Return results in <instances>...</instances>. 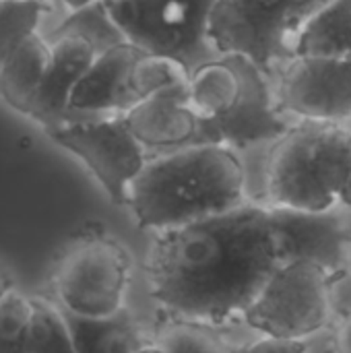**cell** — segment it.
<instances>
[{
    "instance_id": "30bf717a",
    "label": "cell",
    "mask_w": 351,
    "mask_h": 353,
    "mask_svg": "<svg viewBox=\"0 0 351 353\" xmlns=\"http://www.w3.org/2000/svg\"><path fill=\"white\" fill-rule=\"evenodd\" d=\"M188 83L161 89L124 114L128 128L149 157L199 145V116L190 103Z\"/></svg>"
},
{
    "instance_id": "44dd1931",
    "label": "cell",
    "mask_w": 351,
    "mask_h": 353,
    "mask_svg": "<svg viewBox=\"0 0 351 353\" xmlns=\"http://www.w3.org/2000/svg\"><path fill=\"white\" fill-rule=\"evenodd\" d=\"M50 4L37 0H0V70L8 58L37 33Z\"/></svg>"
},
{
    "instance_id": "9a60e30c",
    "label": "cell",
    "mask_w": 351,
    "mask_h": 353,
    "mask_svg": "<svg viewBox=\"0 0 351 353\" xmlns=\"http://www.w3.org/2000/svg\"><path fill=\"white\" fill-rule=\"evenodd\" d=\"M64 316L77 353H139L153 343L126 308L108 319H81L66 312Z\"/></svg>"
},
{
    "instance_id": "4dcf8cb0",
    "label": "cell",
    "mask_w": 351,
    "mask_h": 353,
    "mask_svg": "<svg viewBox=\"0 0 351 353\" xmlns=\"http://www.w3.org/2000/svg\"><path fill=\"white\" fill-rule=\"evenodd\" d=\"M139 353H166V352H163L159 345H155V343H149V345H145V347H143V350H141Z\"/></svg>"
},
{
    "instance_id": "603a6c76",
    "label": "cell",
    "mask_w": 351,
    "mask_h": 353,
    "mask_svg": "<svg viewBox=\"0 0 351 353\" xmlns=\"http://www.w3.org/2000/svg\"><path fill=\"white\" fill-rule=\"evenodd\" d=\"M31 298L10 292L0 304V353H25Z\"/></svg>"
},
{
    "instance_id": "5b68a950",
    "label": "cell",
    "mask_w": 351,
    "mask_h": 353,
    "mask_svg": "<svg viewBox=\"0 0 351 353\" xmlns=\"http://www.w3.org/2000/svg\"><path fill=\"white\" fill-rule=\"evenodd\" d=\"M128 250L106 234L77 240L54 273V292L66 314L108 319L124 308L130 283Z\"/></svg>"
},
{
    "instance_id": "f546056e",
    "label": "cell",
    "mask_w": 351,
    "mask_h": 353,
    "mask_svg": "<svg viewBox=\"0 0 351 353\" xmlns=\"http://www.w3.org/2000/svg\"><path fill=\"white\" fill-rule=\"evenodd\" d=\"M341 203L351 207V168H350V176H348V182L343 186V192H341Z\"/></svg>"
},
{
    "instance_id": "277c9868",
    "label": "cell",
    "mask_w": 351,
    "mask_h": 353,
    "mask_svg": "<svg viewBox=\"0 0 351 353\" xmlns=\"http://www.w3.org/2000/svg\"><path fill=\"white\" fill-rule=\"evenodd\" d=\"M312 12L308 0H217L209 37L221 56H240L271 72L294 58L296 33Z\"/></svg>"
},
{
    "instance_id": "d6a6232c",
    "label": "cell",
    "mask_w": 351,
    "mask_h": 353,
    "mask_svg": "<svg viewBox=\"0 0 351 353\" xmlns=\"http://www.w3.org/2000/svg\"><path fill=\"white\" fill-rule=\"evenodd\" d=\"M350 58H351V54H350Z\"/></svg>"
},
{
    "instance_id": "2e32d148",
    "label": "cell",
    "mask_w": 351,
    "mask_h": 353,
    "mask_svg": "<svg viewBox=\"0 0 351 353\" xmlns=\"http://www.w3.org/2000/svg\"><path fill=\"white\" fill-rule=\"evenodd\" d=\"M190 103L199 122H211L225 116L240 97L242 70L236 56H221L199 66L190 74Z\"/></svg>"
},
{
    "instance_id": "83f0119b",
    "label": "cell",
    "mask_w": 351,
    "mask_h": 353,
    "mask_svg": "<svg viewBox=\"0 0 351 353\" xmlns=\"http://www.w3.org/2000/svg\"><path fill=\"white\" fill-rule=\"evenodd\" d=\"M68 10H77V8H83V6H89L93 2H101V0H60Z\"/></svg>"
},
{
    "instance_id": "1f68e13d",
    "label": "cell",
    "mask_w": 351,
    "mask_h": 353,
    "mask_svg": "<svg viewBox=\"0 0 351 353\" xmlns=\"http://www.w3.org/2000/svg\"><path fill=\"white\" fill-rule=\"evenodd\" d=\"M37 2H43V4H52V2H56V0H37Z\"/></svg>"
},
{
    "instance_id": "5bb4252c",
    "label": "cell",
    "mask_w": 351,
    "mask_h": 353,
    "mask_svg": "<svg viewBox=\"0 0 351 353\" xmlns=\"http://www.w3.org/2000/svg\"><path fill=\"white\" fill-rule=\"evenodd\" d=\"M52 46L39 33L29 37L0 70V99L23 116H31Z\"/></svg>"
},
{
    "instance_id": "3957f363",
    "label": "cell",
    "mask_w": 351,
    "mask_h": 353,
    "mask_svg": "<svg viewBox=\"0 0 351 353\" xmlns=\"http://www.w3.org/2000/svg\"><path fill=\"white\" fill-rule=\"evenodd\" d=\"M351 168V126L304 122L269 153L267 207L325 211L341 203Z\"/></svg>"
},
{
    "instance_id": "8fae6325",
    "label": "cell",
    "mask_w": 351,
    "mask_h": 353,
    "mask_svg": "<svg viewBox=\"0 0 351 353\" xmlns=\"http://www.w3.org/2000/svg\"><path fill=\"white\" fill-rule=\"evenodd\" d=\"M141 56L143 52L126 41L97 54L70 97V110L83 120L124 116L132 110L139 99L132 91L130 77Z\"/></svg>"
},
{
    "instance_id": "ba28073f",
    "label": "cell",
    "mask_w": 351,
    "mask_h": 353,
    "mask_svg": "<svg viewBox=\"0 0 351 353\" xmlns=\"http://www.w3.org/2000/svg\"><path fill=\"white\" fill-rule=\"evenodd\" d=\"M279 112L304 122L351 120V58L294 56L281 66L275 89Z\"/></svg>"
},
{
    "instance_id": "f1b7e54d",
    "label": "cell",
    "mask_w": 351,
    "mask_h": 353,
    "mask_svg": "<svg viewBox=\"0 0 351 353\" xmlns=\"http://www.w3.org/2000/svg\"><path fill=\"white\" fill-rule=\"evenodd\" d=\"M12 292V288H10V281H8V277L0 271V304L6 300V296Z\"/></svg>"
},
{
    "instance_id": "4fadbf2b",
    "label": "cell",
    "mask_w": 351,
    "mask_h": 353,
    "mask_svg": "<svg viewBox=\"0 0 351 353\" xmlns=\"http://www.w3.org/2000/svg\"><path fill=\"white\" fill-rule=\"evenodd\" d=\"M103 2L126 43L134 46L143 54L172 56L186 64V41L172 19L168 0Z\"/></svg>"
},
{
    "instance_id": "d4e9b609",
    "label": "cell",
    "mask_w": 351,
    "mask_h": 353,
    "mask_svg": "<svg viewBox=\"0 0 351 353\" xmlns=\"http://www.w3.org/2000/svg\"><path fill=\"white\" fill-rule=\"evenodd\" d=\"M232 353H304V339H277L257 335L248 343L232 350Z\"/></svg>"
},
{
    "instance_id": "d6986e66",
    "label": "cell",
    "mask_w": 351,
    "mask_h": 353,
    "mask_svg": "<svg viewBox=\"0 0 351 353\" xmlns=\"http://www.w3.org/2000/svg\"><path fill=\"white\" fill-rule=\"evenodd\" d=\"M151 339L166 353H232L219 331L166 314L157 321Z\"/></svg>"
},
{
    "instance_id": "4316f807",
    "label": "cell",
    "mask_w": 351,
    "mask_h": 353,
    "mask_svg": "<svg viewBox=\"0 0 351 353\" xmlns=\"http://www.w3.org/2000/svg\"><path fill=\"white\" fill-rule=\"evenodd\" d=\"M337 353H351V316L333 325Z\"/></svg>"
},
{
    "instance_id": "7402d4cb",
    "label": "cell",
    "mask_w": 351,
    "mask_h": 353,
    "mask_svg": "<svg viewBox=\"0 0 351 353\" xmlns=\"http://www.w3.org/2000/svg\"><path fill=\"white\" fill-rule=\"evenodd\" d=\"M190 74L192 72L178 58L143 54L132 68L130 85H132L137 99L143 101L145 97H149L161 89H168V87L180 85V83H188Z\"/></svg>"
},
{
    "instance_id": "7c38bea8",
    "label": "cell",
    "mask_w": 351,
    "mask_h": 353,
    "mask_svg": "<svg viewBox=\"0 0 351 353\" xmlns=\"http://www.w3.org/2000/svg\"><path fill=\"white\" fill-rule=\"evenodd\" d=\"M50 46V62L29 116L46 130L83 120L70 110V97L97 56L89 43L77 37H62Z\"/></svg>"
},
{
    "instance_id": "ac0fdd59",
    "label": "cell",
    "mask_w": 351,
    "mask_h": 353,
    "mask_svg": "<svg viewBox=\"0 0 351 353\" xmlns=\"http://www.w3.org/2000/svg\"><path fill=\"white\" fill-rule=\"evenodd\" d=\"M62 37H77L89 43L95 54H101L118 43H124V37L116 23L112 21L106 2H93L89 6L68 10L66 19L60 21L50 35H46L48 43L62 39Z\"/></svg>"
},
{
    "instance_id": "cb8c5ba5",
    "label": "cell",
    "mask_w": 351,
    "mask_h": 353,
    "mask_svg": "<svg viewBox=\"0 0 351 353\" xmlns=\"http://www.w3.org/2000/svg\"><path fill=\"white\" fill-rule=\"evenodd\" d=\"M327 292L333 325L351 316V267L329 277Z\"/></svg>"
},
{
    "instance_id": "484cf974",
    "label": "cell",
    "mask_w": 351,
    "mask_h": 353,
    "mask_svg": "<svg viewBox=\"0 0 351 353\" xmlns=\"http://www.w3.org/2000/svg\"><path fill=\"white\" fill-rule=\"evenodd\" d=\"M304 353H337L333 325L310 335V337H306L304 339Z\"/></svg>"
},
{
    "instance_id": "6da1fadb",
    "label": "cell",
    "mask_w": 351,
    "mask_h": 353,
    "mask_svg": "<svg viewBox=\"0 0 351 353\" xmlns=\"http://www.w3.org/2000/svg\"><path fill=\"white\" fill-rule=\"evenodd\" d=\"M279 265L283 259L269 207L244 203L190 225L155 232L145 279L166 316L228 329L244 323Z\"/></svg>"
},
{
    "instance_id": "52a82bcc",
    "label": "cell",
    "mask_w": 351,
    "mask_h": 353,
    "mask_svg": "<svg viewBox=\"0 0 351 353\" xmlns=\"http://www.w3.org/2000/svg\"><path fill=\"white\" fill-rule=\"evenodd\" d=\"M50 139L79 157L114 205H128V190L149 161L147 149L124 116H99L46 130Z\"/></svg>"
},
{
    "instance_id": "8992f818",
    "label": "cell",
    "mask_w": 351,
    "mask_h": 353,
    "mask_svg": "<svg viewBox=\"0 0 351 353\" xmlns=\"http://www.w3.org/2000/svg\"><path fill=\"white\" fill-rule=\"evenodd\" d=\"M329 275L314 263L279 265L244 314V323L261 335L306 339L333 325L329 308Z\"/></svg>"
},
{
    "instance_id": "7a4b0ae2",
    "label": "cell",
    "mask_w": 351,
    "mask_h": 353,
    "mask_svg": "<svg viewBox=\"0 0 351 353\" xmlns=\"http://www.w3.org/2000/svg\"><path fill=\"white\" fill-rule=\"evenodd\" d=\"M246 201V172L238 151L201 143L151 155L128 190V207L141 230L190 225Z\"/></svg>"
},
{
    "instance_id": "9c48e42d",
    "label": "cell",
    "mask_w": 351,
    "mask_h": 353,
    "mask_svg": "<svg viewBox=\"0 0 351 353\" xmlns=\"http://www.w3.org/2000/svg\"><path fill=\"white\" fill-rule=\"evenodd\" d=\"M283 263L308 261L329 277L351 267V207L325 211L269 207Z\"/></svg>"
},
{
    "instance_id": "ffe728a7",
    "label": "cell",
    "mask_w": 351,
    "mask_h": 353,
    "mask_svg": "<svg viewBox=\"0 0 351 353\" xmlns=\"http://www.w3.org/2000/svg\"><path fill=\"white\" fill-rule=\"evenodd\" d=\"M25 353H77L62 308H56L46 300L31 298Z\"/></svg>"
},
{
    "instance_id": "e0dca14e",
    "label": "cell",
    "mask_w": 351,
    "mask_h": 353,
    "mask_svg": "<svg viewBox=\"0 0 351 353\" xmlns=\"http://www.w3.org/2000/svg\"><path fill=\"white\" fill-rule=\"evenodd\" d=\"M350 54L351 0H329L300 25L294 56L350 58Z\"/></svg>"
}]
</instances>
